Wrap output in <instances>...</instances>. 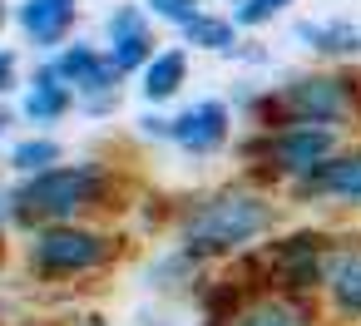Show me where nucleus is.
<instances>
[{
    "mask_svg": "<svg viewBox=\"0 0 361 326\" xmlns=\"http://www.w3.org/2000/svg\"><path fill=\"white\" fill-rule=\"evenodd\" d=\"M149 6L159 15H169V20H193L198 15V0H149Z\"/></svg>",
    "mask_w": 361,
    "mask_h": 326,
    "instance_id": "obj_20",
    "label": "nucleus"
},
{
    "mask_svg": "<svg viewBox=\"0 0 361 326\" xmlns=\"http://www.w3.org/2000/svg\"><path fill=\"white\" fill-rule=\"evenodd\" d=\"M317 55H356L361 50V30L356 25H341V20H331V25H302L297 30Z\"/></svg>",
    "mask_w": 361,
    "mask_h": 326,
    "instance_id": "obj_13",
    "label": "nucleus"
},
{
    "mask_svg": "<svg viewBox=\"0 0 361 326\" xmlns=\"http://www.w3.org/2000/svg\"><path fill=\"white\" fill-rule=\"evenodd\" d=\"M302 193H312V198H336V203H361V149L331 153L322 168H312V173L302 178Z\"/></svg>",
    "mask_w": 361,
    "mask_h": 326,
    "instance_id": "obj_8",
    "label": "nucleus"
},
{
    "mask_svg": "<svg viewBox=\"0 0 361 326\" xmlns=\"http://www.w3.org/2000/svg\"><path fill=\"white\" fill-rule=\"evenodd\" d=\"M55 75L60 80H75L80 89H109V80L119 75V65L114 60H99V55H90V50H70V55H60V65H55Z\"/></svg>",
    "mask_w": 361,
    "mask_h": 326,
    "instance_id": "obj_11",
    "label": "nucleus"
},
{
    "mask_svg": "<svg viewBox=\"0 0 361 326\" xmlns=\"http://www.w3.org/2000/svg\"><path fill=\"white\" fill-rule=\"evenodd\" d=\"M0 129H6V114H0Z\"/></svg>",
    "mask_w": 361,
    "mask_h": 326,
    "instance_id": "obj_22",
    "label": "nucleus"
},
{
    "mask_svg": "<svg viewBox=\"0 0 361 326\" xmlns=\"http://www.w3.org/2000/svg\"><path fill=\"white\" fill-rule=\"evenodd\" d=\"M173 139L183 144V149H193V153H208V149H218L223 139H228V109L223 104H198V109H188L183 119H173Z\"/></svg>",
    "mask_w": 361,
    "mask_h": 326,
    "instance_id": "obj_9",
    "label": "nucleus"
},
{
    "mask_svg": "<svg viewBox=\"0 0 361 326\" xmlns=\"http://www.w3.org/2000/svg\"><path fill=\"white\" fill-rule=\"evenodd\" d=\"M50 158H60L55 144H20V149H16V168H40V163H50Z\"/></svg>",
    "mask_w": 361,
    "mask_h": 326,
    "instance_id": "obj_19",
    "label": "nucleus"
},
{
    "mask_svg": "<svg viewBox=\"0 0 361 326\" xmlns=\"http://www.w3.org/2000/svg\"><path fill=\"white\" fill-rule=\"evenodd\" d=\"M336 153V129H326V124H302V119H292V124H282L272 139H267V158L287 173V178H307L312 168H322L326 158Z\"/></svg>",
    "mask_w": 361,
    "mask_h": 326,
    "instance_id": "obj_4",
    "label": "nucleus"
},
{
    "mask_svg": "<svg viewBox=\"0 0 361 326\" xmlns=\"http://www.w3.org/2000/svg\"><path fill=\"white\" fill-rule=\"evenodd\" d=\"M104 252H109L104 237H94V232H70V227H55V232H45V237L35 242V262H40L45 272H80V267L104 262Z\"/></svg>",
    "mask_w": 361,
    "mask_h": 326,
    "instance_id": "obj_5",
    "label": "nucleus"
},
{
    "mask_svg": "<svg viewBox=\"0 0 361 326\" xmlns=\"http://www.w3.org/2000/svg\"><path fill=\"white\" fill-rule=\"evenodd\" d=\"M178 84H183V55H178V50H173V55H159V60L144 70V94H149V99L178 94Z\"/></svg>",
    "mask_w": 361,
    "mask_h": 326,
    "instance_id": "obj_15",
    "label": "nucleus"
},
{
    "mask_svg": "<svg viewBox=\"0 0 361 326\" xmlns=\"http://www.w3.org/2000/svg\"><path fill=\"white\" fill-rule=\"evenodd\" d=\"M99 193V168H55V173H40L25 193H20V213L25 218H65L85 203H94Z\"/></svg>",
    "mask_w": 361,
    "mask_h": 326,
    "instance_id": "obj_3",
    "label": "nucleus"
},
{
    "mask_svg": "<svg viewBox=\"0 0 361 326\" xmlns=\"http://www.w3.org/2000/svg\"><path fill=\"white\" fill-rule=\"evenodd\" d=\"M109 30H114V55H109V60H114L119 70H134V65L144 60V50H149V35H144L139 15H134V11H119Z\"/></svg>",
    "mask_w": 361,
    "mask_h": 326,
    "instance_id": "obj_12",
    "label": "nucleus"
},
{
    "mask_svg": "<svg viewBox=\"0 0 361 326\" xmlns=\"http://www.w3.org/2000/svg\"><path fill=\"white\" fill-rule=\"evenodd\" d=\"M322 287L331 296V306L351 321H361V242H341L326 247V267H322Z\"/></svg>",
    "mask_w": 361,
    "mask_h": 326,
    "instance_id": "obj_6",
    "label": "nucleus"
},
{
    "mask_svg": "<svg viewBox=\"0 0 361 326\" xmlns=\"http://www.w3.org/2000/svg\"><path fill=\"white\" fill-rule=\"evenodd\" d=\"M20 20H25V30H30L40 45H55V40L70 30V20H75V0H25Z\"/></svg>",
    "mask_w": 361,
    "mask_h": 326,
    "instance_id": "obj_10",
    "label": "nucleus"
},
{
    "mask_svg": "<svg viewBox=\"0 0 361 326\" xmlns=\"http://www.w3.org/2000/svg\"><path fill=\"white\" fill-rule=\"evenodd\" d=\"M272 227V203L252 193H223L203 203V213L188 222V247L193 252H233Z\"/></svg>",
    "mask_w": 361,
    "mask_h": 326,
    "instance_id": "obj_1",
    "label": "nucleus"
},
{
    "mask_svg": "<svg viewBox=\"0 0 361 326\" xmlns=\"http://www.w3.org/2000/svg\"><path fill=\"white\" fill-rule=\"evenodd\" d=\"M65 104H70L65 84H55V75H45V80L30 89V99H25V114H30V119H55V114H65Z\"/></svg>",
    "mask_w": 361,
    "mask_h": 326,
    "instance_id": "obj_16",
    "label": "nucleus"
},
{
    "mask_svg": "<svg viewBox=\"0 0 361 326\" xmlns=\"http://www.w3.org/2000/svg\"><path fill=\"white\" fill-rule=\"evenodd\" d=\"M287 6H292V0H243L233 20H238V25H267V20L282 15Z\"/></svg>",
    "mask_w": 361,
    "mask_h": 326,
    "instance_id": "obj_18",
    "label": "nucleus"
},
{
    "mask_svg": "<svg viewBox=\"0 0 361 326\" xmlns=\"http://www.w3.org/2000/svg\"><path fill=\"white\" fill-rule=\"evenodd\" d=\"M287 119L302 124H326V129H346L351 119H361V80L346 75H302L277 94Z\"/></svg>",
    "mask_w": 361,
    "mask_h": 326,
    "instance_id": "obj_2",
    "label": "nucleus"
},
{
    "mask_svg": "<svg viewBox=\"0 0 361 326\" xmlns=\"http://www.w3.org/2000/svg\"><path fill=\"white\" fill-rule=\"evenodd\" d=\"M272 267H277V282L282 287H312V282H322V267H326V242L322 237H312V232H302V237H287L277 252H272Z\"/></svg>",
    "mask_w": 361,
    "mask_h": 326,
    "instance_id": "obj_7",
    "label": "nucleus"
},
{
    "mask_svg": "<svg viewBox=\"0 0 361 326\" xmlns=\"http://www.w3.org/2000/svg\"><path fill=\"white\" fill-rule=\"evenodd\" d=\"M11 70H16V60H11L6 50H0V89H6V84H11Z\"/></svg>",
    "mask_w": 361,
    "mask_h": 326,
    "instance_id": "obj_21",
    "label": "nucleus"
},
{
    "mask_svg": "<svg viewBox=\"0 0 361 326\" xmlns=\"http://www.w3.org/2000/svg\"><path fill=\"white\" fill-rule=\"evenodd\" d=\"M0 20H6V11H0Z\"/></svg>",
    "mask_w": 361,
    "mask_h": 326,
    "instance_id": "obj_23",
    "label": "nucleus"
},
{
    "mask_svg": "<svg viewBox=\"0 0 361 326\" xmlns=\"http://www.w3.org/2000/svg\"><path fill=\"white\" fill-rule=\"evenodd\" d=\"M183 30H188V40H193V45H203V50H228V45H233V20L193 15V20H183Z\"/></svg>",
    "mask_w": 361,
    "mask_h": 326,
    "instance_id": "obj_17",
    "label": "nucleus"
},
{
    "mask_svg": "<svg viewBox=\"0 0 361 326\" xmlns=\"http://www.w3.org/2000/svg\"><path fill=\"white\" fill-rule=\"evenodd\" d=\"M233 326H307V321H302V311H297L292 301H277V296H262V301H252V306H243V311L233 316Z\"/></svg>",
    "mask_w": 361,
    "mask_h": 326,
    "instance_id": "obj_14",
    "label": "nucleus"
}]
</instances>
